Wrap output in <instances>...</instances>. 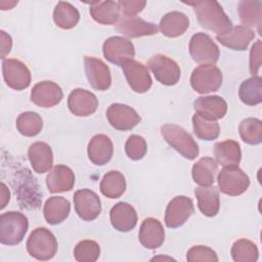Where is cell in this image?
Instances as JSON below:
<instances>
[{"label": "cell", "mask_w": 262, "mask_h": 262, "mask_svg": "<svg viewBox=\"0 0 262 262\" xmlns=\"http://www.w3.org/2000/svg\"><path fill=\"white\" fill-rule=\"evenodd\" d=\"M186 4L193 7L198 20L203 28L217 35H223L232 28L231 20L217 1L203 0L186 2Z\"/></svg>", "instance_id": "cell-1"}, {"label": "cell", "mask_w": 262, "mask_h": 262, "mask_svg": "<svg viewBox=\"0 0 262 262\" xmlns=\"http://www.w3.org/2000/svg\"><path fill=\"white\" fill-rule=\"evenodd\" d=\"M164 139L183 158L194 160L199 156V145L182 127L175 124H165L161 128Z\"/></svg>", "instance_id": "cell-2"}, {"label": "cell", "mask_w": 262, "mask_h": 262, "mask_svg": "<svg viewBox=\"0 0 262 262\" xmlns=\"http://www.w3.org/2000/svg\"><path fill=\"white\" fill-rule=\"evenodd\" d=\"M28 218L14 211H9L0 216V243L6 246L19 244L28 231Z\"/></svg>", "instance_id": "cell-3"}, {"label": "cell", "mask_w": 262, "mask_h": 262, "mask_svg": "<svg viewBox=\"0 0 262 262\" xmlns=\"http://www.w3.org/2000/svg\"><path fill=\"white\" fill-rule=\"evenodd\" d=\"M28 253L35 259L46 261L57 252V241L53 233L45 227L34 229L27 241Z\"/></svg>", "instance_id": "cell-4"}, {"label": "cell", "mask_w": 262, "mask_h": 262, "mask_svg": "<svg viewBox=\"0 0 262 262\" xmlns=\"http://www.w3.org/2000/svg\"><path fill=\"white\" fill-rule=\"evenodd\" d=\"M223 76L219 68L214 64H202L196 67L190 76V85L201 94L217 91L222 85Z\"/></svg>", "instance_id": "cell-5"}, {"label": "cell", "mask_w": 262, "mask_h": 262, "mask_svg": "<svg viewBox=\"0 0 262 262\" xmlns=\"http://www.w3.org/2000/svg\"><path fill=\"white\" fill-rule=\"evenodd\" d=\"M218 186L221 192L228 195H239L244 193L249 185L248 175L237 166H226L218 174Z\"/></svg>", "instance_id": "cell-6"}, {"label": "cell", "mask_w": 262, "mask_h": 262, "mask_svg": "<svg viewBox=\"0 0 262 262\" xmlns=\"http://www.w3.org/2000/svg\"><path fill=\"white\" fill-rule=\"evenodd\" d=\"M189 53L194 61L203 64H214L220 55L218 45L205 33H196L191 37Z\"/></svg>", "instance_id": "cell-7"}, {"label": "cell", "mask_w": 262, "mask_h": 262, "mask_svg": "<svg viewBox=\"0 0 262 262\" xmlns=\"http://www.w3.org/2000/svg\"><path fill=\"white\" fill-rule=\"evenodd\" d=\"M16 180L18 183L14 185V191L18 196L20 207L24 209H37L40 206L42 193L39 192L35 178L28 169H23L16 176Z\"/></svg>", "instance_id": "cell-8"}, {"label": "cell", "mask_w": 262, "mask_h": 262, "mask_svg": "<svg viewBox=\"0 0 262 262\" xmlns=\"http://www.w3.org/2000/svg\"><path fill=\"white\" fill-rule=\"evenodd\" d=\"M147 67L152 72L157 81L163 85H175L181 76V71L176 61L164 54H156L147 61Z\"/></svg>", "instance_id": "cell-9"}, {"label": "cell", "mask_w": 262, "mask_h": 262, "mask_svg": "<svg viewBox=\"0 0 262 262\" xmlns=\"http://www.w3.org/2000/svg\"><path fill=\"white\" fill-rule=\"evenodd\" d=\"M102 52L110 62L121 67L125 62L133 59L135 55L133 43L120 36L107 38L102 45Z\"/></svg>", "instance_id": "cell-10"}, {"label": "cell", "mask_w": 262, "mask_h": 262, "mask_svg": "<svg viewBox=\"0 0 262 262\" xmlns=\"http://www.w3.org/2000/svg\"><path fill=\"white\" fill-rule=\"evenodd\" d=\"M2 73L7 86L14 90H23L31 83L30 70L18 59H2Z\"/></svg>", "instance_id": "cell-11"}, {"label": "cell", "mask_w": 262, "mask_h": 262, "mask_svg": "<svg viewBox=\"0 0 262 262\" xmlns=\"http://www.w3.org/2000/svg\"><path fill=\"white\" fill-rule=\"evenodd\" d=\"M75 211L84 221H93L101 212L99 196L90 189H79L74 194Z\"/></svg>", "instance_id": "cell-12"}, {"label": "cell", "mask_w": 262, "mask_h": 262, "mask_svg": "<svg viewBox=\"0 0 262 262\" xmlns=\"http://www.w3.org/2000/svg\"><path fill=\"white\" fill-rule=\"evenodd\" d=\"M194 212L192 201L184 195L175 196L170 201L165 213V223L170 228L182 226Z\"/></svg>", "instance_id": "cell-13"}, {"label": "cell", "mask_w": 262, "mask_h": 262, "mask_svg": "<svg viewBox=\"0 0 262 262\" xmlns=\"http://www.w3.org/2000/svg\"><path fill=\"white\" fill-rule=\"evenodd\" d=\"M84 69L86 78L94 89L104 91L111 87V72L108 67L101 59L93 56H85Z\"/></svg>", "instance_id": "cell-14"}, {"label": "cell", "mask_w": 262, "mask_h": 262, "mask_svg": "<svg viewBox=\"0 0 262 262\" xmlns=\"http://www.w3.org/2000/svg\"><path fill=\"white\" fill-rule=\"evenodd\" d=\"M106 118L112 127L120 131L133 129L141 120L134 108L123 103L111 104L106 111Z\"/></svg>", "instance_id": "cell-15"}, {"label": "cell", "mask_w": 262, "mask_h": 262, "mask_svg": "<svg viewBox=\"0 0 262 262\" xmlns=\"http://www.w3.org/2000/svg\"><path fill=\"white\" fill-rule=\"evenodd\" d=\"M126 80L131 89L137 93L146 92L151 86L150 75L144 64L131 59L122 66Z\"/></svg>", "instance_id": "cell-16"}, {"label": "cell", "mask_w": 262, "mask_h": 262, "mask_svg": "<svg viewBox=\"0 0 262 262\" xmlns=\"http://www.w3.org/2000/svg\"><path fill=\"white\" fill-rule=\"evenodd\" d=\"M63 97L61 88L52 81L37 83L31 91V100L40 107H52Z\"/></svg>", "instance_id": "cell-17"}, {"label": "cell", "mask_w": 262, "mask_h": 262, "mask_svg": "<svg viewBox=\"0 0 262 262\" xmlns=\"http://www.w3.org/2000/svg\"><path fill=\"white\" fill-rule=\"evenodd\" d=\"M68 106L72 114L78 117H88L95 113L98 106L96 96L85 89L73 90L68 98Z\"/></svg>", "instance_id": "cell-18"}, {"label": "cell", "mask_w": 262, "mask_h": 262, "mask_svg": "<svg viewBox=\"0 0 262 262\" xmlns=\"http://www.w3.org/2000/svg\"><path fill=\"white\" fill-rule=\"evenodd\" d=\"M117 29L120 33L129 38L150 36L158 33L157 25L136 15H122L118 21Z\"/></svg>", "instance_id": "cell-19"}, {"label": "cell", "mask_w": 262, "mask_h": 262, "mask_svg": "<svg viewBox=\"0 0 262 262\" xmlns=\"http://www.w3.org/2000/svg\"><path fill=\"white\" fill-rule=\"evenodd\" d=\"M138 238L140 244L149 250L158 249L165 241V230L156 218H146L140 225Z\"/></svg>", "instance_id": "cell-20"}, {"label": "cell", "mask_w": 262, "mask_h": 262, "mask_svg": "<svg viewBox=\"0 0 262 262\" xmlns=\"http://www.w3.org/2000/svg\"><path fill=\"white\" fill-rule=\"evenodd\" d=\"M193 108L195 114L206 119L216 121L226 115L227 103L222 97L217 95L201 96L194 100Z\"/></svg>", "instance_id": "cell-21"}, {"label": "cell", "mask_w": 262, "mask_h": 262, "mask_svg": "<svg viewBox=\"0 0 262 262\" xmlns=\"http://www.w3.org/2000/svg\"><path fill=\"white\" fill-rule=\"evenodd\" d=\"M74 184V172L64 165H56L49 171L46 177V185L51 193L69 191L73 188Z\"/></svg>", "instance_id": "cell-22"}, {"label": "cell", "mask_w": 262, "mask_h": 262, "mask_svg": "<svg viewBox=\"0 0 262 262\" xmlns=\"http://www.w3.org/2000/svg\"><path fill=\"white\" fill-rule=\"evenodd\" d=\"M88 158L96 166L108 163L113 157L114 145L108 136L104 134L94 135L88 143Z\"/></svg>", "instance_id": "cell-23"}, {"label": "cell", "mask_w": 262, "mask_h": 262, "mask_svg": "<svg viewBox=\"0 0 262 262\" xmlns=\"http://www.w3.org/2000/svg\"><path fill=\"white\" fill-rule=\"evenodd\" d=\"M110 217L113 227L121 232H128L132 230L137 223V214L135 209L124 202H120L112 208Z\"/></svg>", "instance_id": "cell-24"}, {"label": "cell", "mask_w": 262, "mask_h": 262, "mask_svg": "<svg viewBox=\"0 0 262 262\" xmlns=\"http://www.w3.org/2000/svg\"><path fill=\"white\" fill-rule=\"evenodd\" d=\"M254 38V31L244 26L232 27L227 33L216 36V39L222 45L229 49L238 51L246 50Z\"/></svg>", "instance_id": "cell-25"}, {"label": "cell", "mask_w": 262, "mask_h": 262, "mask_svg": "<svg viewBox=\"0 0 262 262\" xmlns=\"http://www.w3.org/2000/svg\"><path fill=\"white\" fill-rule=\"evenodd\" d=\"M28 158L37 173H45L49 171L53 164V154L51 147L43 141H37L30 145L28 149Z\"/></svg>", "instance_id": "cell-26"}, {"label": "cell", "mask_w": 262, "mask_h": 262, "mask_svg": "<svg viewBox=\"0 0 262 262\" xmlns=\"http://www.w3.org/2000/svg\"><path fill=\"white\" fill-rule=\"evenodd\" d=\"M200 211L207 217L216 216L220 209L219 191L215 186H200L194 189Z\"/></svg>", "instance_id": "cell-27"}, {"label": "cell", "mask_w": 262, "mask_h": 262, "mask_svg": "<svg viewBox=\"0 0 262 262\" xmlns=\"http://www.w3.org/2000/svg\"><path fill=\"white\" fill-rule=\"evenodd\" d=\"M92 18L101 25H115L120 19V6L115 1H95L89 8Z\"/></svg>", "instance_id": "cell-28"}, {"label": "cell", "mask_w": 262, "mask_h": 262, "mask_svg": "<svg viewBox=\"0 0 262 262\" xmlns=\"http://www.w3.org/2000/svg\"><path fill=\"white\" fill-rule=\"evenodd\" d=\"M189 27V19L183 12L171 11L166 13L160 21V31L169 38L181 36Z\"/></svg>", "instance_id": "cell-29"}, {"label": "cell", "mask_w": 262, "mask_h": 262, "mask_svg": "<svg viewBox=\"0 0 262 262\" xmlns=\"http://www.w3.org/2000/svg\"><path fill=\"white\" fill-rule=\"evenodd\" d=\"M71 211L70 202L62 196L49 198L43 208L45 220L52 225H56L64 221Z\"/></svg>", "instance_id": "cell-30"}, {"label": "cell", "mask_w": 262, "mask_h": 262, "mask_svg": "<svg viewBox=\"0 0 262 262\" xmlns=\"http://www.w3.org/2000/svg\"><path fill=\"white\" fill-rule=\"evenodd\" d=\"M237 12L239 19L246 28H257L260 32L262 24V2L259 0L248 1L243 0L238 2Z\"/></svg>", "instance_id": "cell-31"}, {"label": "cell", "mask_w": 262, "mask_h": 262, "mask_svg": "<svg viewBox=\"0 0 262 262\" xmlns=\"http://www.w3.org/2000/svg\"><path fill=\"white\" fill-rule=\"evenodd\" d=\"M214 155L216 162L224 167L237 166L242 158L241 146L231 139L220 141L214 145Z\"/></svg>", "instance_id": "cell-32"}, {"label": "cell", "mask_w": 262, "mask_h": 262, "mask_svg": "<svg viewBox=\"0 0 262 262\" xmlns=\"http://www.w3.org/2000/svg\"><path fill=\"white\" fill-rule=\"evenodd\" d=\"M218 171V163L209 157L200 159L192 167L191 175L195 183L201 186H210L215 181Z\"/></svg>", "instance_id": "cell-33"}, {"label": "cell", "mask_w": 262, "mask_h": 262, "mask_svg": "<svg viewBox=\"0 0 262 262\" xmlns=\"http://www.w3.org/2000/svg\"><path fill=\"white\" fill-rule=\"evenodd\" d=\"M99 188L101 193L106 198H120L126 189L125 177L119 171H110L102 177Z\"/></svg>", "instance_id": "cell-34"}, {"label": "cell", "mask_w": 262, "mask_h": 262, "mask_svg": "<svg viewBox=\"0 0 262 262\" xmlns=\"http://www.w3.org/2000/svg\"><path fill=\"white\" fill-rule=\"evenodd\" d=\"M80 19L78 9L69 2L59 1L53 10V20L55 25L61 29L74 28Z\"/></svg>", "instance_id": "cell-35"}, {"label": "cell", "mask_w": 262, "mask_h": 262, "mask_svg": "<svg viewBox=\"0 0 262 262\" xmlns=\"http://www.w3.org/2000/svg\"><path fill=\"white\" fill-rule=\"evenodd\" d=\"M241 100L247 105H257L262 101V79L260 76H253L245 80L238 90Z\"/></svg>", "instance_id": "cell-36"}, {"label": "cell", "mask_w": 262, "mask_h": 262, "mask_svg": "<svg viewBox=\"0 0 262 262\" xmlns=\"http://www.w3.org/2000/svg\"><path fill=\"white\" fill-rule=\"evenodd\" d=\"M16 129L25 136L32 137L38 135L43 127L42 118L35 112L21 113L16 119Z\"/></svg>", "instance_id": "cell-37"}, {"label": "cell", "mask_w": 262, "mask_h": 262, "mask_svg": "<svg viewBox=\"0 0 262 262\" xmlns=\"http://www.w3.org/2000/svg\"><path fill=\"white\" fill-rule=\"evenodd\" d=\"M193 132L198 138L203 140H214L219 136L220 127L217 121L206 119L198 114L192 116Z\"/></svg>", "instance_id": "cell-38"}, {"label": "cell", "mask_w": 262, "mask_h": 262, "mask_svg": "<svg viewBox=\"0 0 262 262\" xmlns=\"http://www.w3.org/2000/svg\"><path fill=\"white\" fill-rule=\"evenodd\" d=\"M231 257L235 262H255L259 258L257 246L246 238L237 239L231 247Z\"/></svg>", "instance_id": "cell-39"}, {"label": "cell", "mask_w": 262, "mask_h": 262, "mask_svg": "<svg viewBox=\"0 0 262 262\" xmlns=\"http://www.w3.org/2000/svg\"><path fill=\"white\" fill-rule=\"evenodd\" d=\"M242 139L252 145L261 143L262 141V122L256 118H247L243 120L238 126Z\"/></svg>", "instance_id": "cell-40"}, {"label": "cell", "mask_w": 262, "mask_h": 262, "mask_svg": "<svg viewBox=\"0 0 262 262\" xmlns=\"http://www.w3.org/2000/svg\"><path fill=\"white\" fill-rule=\"evenodd\" d=\"M100 254L99 245L90 239L78 243L74 249V256L78 262H94Z\"/></svg>", "instance_id": "cell-41"}, {"label": "cell", "mask_w": 262, "mask_h": 262, "mask_svg": "<svg viewBox=\"0 0 262 262\" xmlns=\"http://www.w3.org/2000/svg\"><path fill=\"white\" fill-rule=\"evenodd\" d=\"M147 145L146 141L142 136L139 135H131L126 141L125 151L129 159L138 161L142 159L146 154Z\"/></svg>", "instance_id": "cell-42"}, {"label": "cell", "mask_w": 262, "mask_h": 262, "mask_svg": "<svg viewBox=\"0 0 262 262\" xmlns=\"http://www.w3.org/2000/svg\"><path fill=\"white\" fill-rule=\"evenodd\" d=\"M186 259L188 262H199V261H210L217 262L218 257L214 250L206 246H194L187 251Z\"/></svg>", "instance_id": "cell-43"}, {"label": "cell", "mask_w": 262, "mask_h": 262, "mask_svg": "<svg viewBox=\"0 0 262 262\" xmlns=\"http://www.w3.org/2000/svg\"><path fill=\"white\" fill-rule=\"evenodd\" d=\"M118 4L123 15H135L144 8L146 2L144 0H120Z\"/></svg>", "instance_id": "cell-44"}, {"label": "cell", "mask_w": 262, "mask_h": 262, "mask_svg": "<svg viewBox=\"0 0 262 262\" xmlns=\"http://www.w3.org/2000/svg\"><path fill=\"white\" fill-rule=\"evenodd\" d=\"M261 67V41L257 40L250 52V73L257 76Z\"/></svg>", "instance_id": "cell-45"}, {"label": "cell", "mask_w": 262, "mask_h": 262, "mask_svg": "<svg viewBox=\"0 0 262 262\" xmlns=\"http://www.w3.org/2000/svg\"><path fill=\"white\" fill-rule=\"evenodd\" d=\"M0 51H1V58L4 59L6 54H8L12 47V39L11 37L5 33L4 31L0 32Z\"/></svg>", "instance_id": "cell-46"}, {"label": "cell", "mask_w": 262, "mask_h": 262, "mask_svg": "<svg viewBox=\"0 0 262 262\" xmlns=\"http://www.w3.org/2000/svg\"><path fill=\"white\" fill-rule=\"evenodd\" d=\"M10 200V191L7 186L1 182V209H3Z\"/></svg>", "instance_id": "cell-47"}, {"label": "cell", "mask_w": 262, "mask_h": 262, "mask_svg": "<svg viewBox=\"0 0 262 262\" xmlns=\"http://www.w3.org/2000/svg\"><path fill=\"white\" fill-rule=\"evenodd\" d=\"M15 4H17V1H11V2H7V1H1L0 2V7L2 10L5 9H11Z\"/></svg>", "instance_id": "cell-48"}]
</instances>
